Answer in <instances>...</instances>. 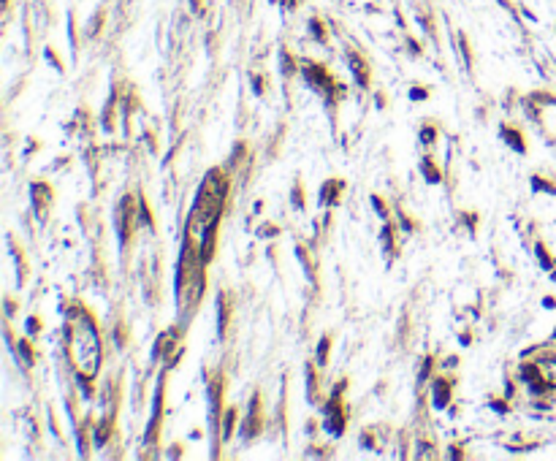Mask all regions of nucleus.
<instances>
[{
	"instance_id": "obj_7",
	"label": "nucleus",
	"mask_w": 556,
	"mask_h": 461,
	"mask_svg": "<svg viewBox=\"0 0 556 461\" xmlns=\"http://www.w3.org/2000/svg\"><path fill=\"white\" fill-rule=\"evenodd\" d=\"M502 138H505L513 149H521V152H524V138H521L518 133H513L510 128H502Z\"/></svg>"
},
{
	"instance_id": "obj_8",
	"label": "nucleus",
	"mask_w": 556,
	"mask_h": 461,
	"mask_svg": "<svg viewBox=\"0 0 556 461\" xmlns=\"http://www.w3.org/2000/svg\"><path fill=\"white\" fill-rule=\"evenodd\" d=\"M434 141H437V128H434V125H424V130H421V144H424V147H432Z\"/></svg>"
},
{
	"instance_id": "obj_5",
	"label": "nucleus",
	"mask_w": 556,
	"mask_h": 461,
	"mask_svg": "<svg viewBox=\"0 0 556 461\" xmlns=\"http://www.w3.org/2000/svg\"><path fill=\"white\" fill-rule=\"evenodd\" d=\"M339 193H342V182H339V179L326 182V184H323V190H320V204L334 206V204H337V198H339Z\"/></svg>"
},
{
	"instance_id": "obj_3",
	"label": "nucleus",
	"mask_w": 556,
	"mask_h": 461,
	"mask_svg": "<svg viewBox=\"0 0 556 461\" xmlns=\"http://www.w3.org/2000/svg\"><path fill=\"white\" fill-rule=\"evenodd\" d=\"M258 396L252 399V404H250V415H247V420H245V429H242V434L245 437H255L258 434V429H260V415H258Z\"/></svg>"
},
{
	"instance_id": "obj_11",
	"label": "nucleus",
	"mask_w": 556,
	"mask_h": 461,
	"mask_svg": "<svg viewBox=\"0 0 556 461\" xmlns=\"http://www.w3.org/2000/svg\"><path fill=\"white\" fill-rule=\"evenodd\" d=\"M19 355H25V364H33V353H30V345L22 339L19 342Z\"/></svg>"
},
{
	"instance_id": "obj_9",
	"label": "nucleus",
	"mask_w": 556,
	"mask_h": 461,
	"mask_svg": "<svg viewBox=\"0 0 556 461\" xmlns=\"http://www.w3.org/2000/svg\"><path fill=\"white\" fill-rule=\"evenodd\" d=\"M328 347H331V339L323 337L320 347H317V364H320V366H326V361H328Z\"/></svg>"
},
{
	"instance_id": "obj_10",
	"label": "nucleus",
	"mask_w": 556,
	"mask_h": 461,
	"mask_svg": "<svg viewBox=\"0 0 556 461\" xmlns=\"http://www.w3.org/2000/svg\"><path fill=\"white\" fill-rule=\"evenodd\" d=\"M234 420H236V410H228V415H225V420H223V426H225V429H223V437H225V440L234 434Z\"/></svg>"
},
{
	"instance_id": "obj_1",
	"label": "nucleus",
	"mask_w": 556,
	"mask_h": 461,
	"mask_svg": "<svg viewBox=\"0 0 556 461\" xmlns=\"http://www.w3.org/2000/svg\"><path fill=\"white\" fill-rule=\"evenodd\" d=\"M339 391H342V385H339ZM339 391L334 394V399L326 404V429L331 431L334 437L342 434L345 423H347V412L342 410V402H339Z\"/></svg>"
},
{
	"instance_id": "obj_4",
	"label": "nucleus",
	"mask_w": 556,
	"mask_h": 461,
	"mask_svg": "<svg viewBox=\"0 0 556 461\" xmlns=\"http://www.w3.org/2000/svg\"><path fill=\"white\" fill-rule=\"evenodd\" d=\"M347 62H350V71H353V76L358 79V84H361V87H369V68L364 65L361 57L350 55V57H347Z\"/></svg>"
},
{
	"instance_id": "obj_14",
	"label": "nucleus",
	"mask_w": 556,
	"mask_h": 461,
	"mask_svg": "<svg viewBox=\"0 0 556 461\" xmlns=\"http://www.w3.org/2000/svg\"><path fill=\"white\" fill-rule=\"evenodd\" d=\"M27 331L36 334V331H38V320H27Z\"/></svg>"
},
{
	"instance_id": "obj_6",
	"label": "nucleus",
	"mask_w": 556,
	"mask_h": 461,
	"mask_svg": "<svg viewBox=\"0 0 556 461\" xmlns=\"http://www.w3.org/2000/svg\"><path fill=\"white\" fill-rule=\"evenodd\" d=\"M421 169H424V176H426V182H439V169H437V163H434L432 158H426Z\"/></svg>"
},
{
	"instance_id": "obj_12",
	"label": "nucleus",
	"mask_w": 556,
	"mask_h": 461,
	"mask_svg": "<svg viewBox=\"0 0 556 461\" xmlns=\"http://www.w3.org/2000/svg\"><path fill=\"white\" fill-rule=\"evenodd\" d=\"M293 204L299 206V209H304V195H301V184L293 187Z\"/></svg>"
},
{
	"instance_id": "obj_2",
	"label": "nucleus",
	"mask_w": 556,
	"mask_h": 461,
	"mask_svg": "<svg viewBox=\"0 0 556 461\" xmlns=\"http://www.w3.org/2000/svg\"><path fill=\"white\" fill-rule=\"evenodd\" d=\"M432 402H434V407H439V410L450 402V383H448V380H434Z\"/></svg>"
},
{
	"instance_id": "obj_13",
	"label": "nucleus",
	"mask_w": 556,
	"mask_h": 461,
	"mask_svg": "<svg viewBox=\"0 0 556 461\" xmlns=\"http://www.w3.org/2000/svg\"><path fill=\"white\" fill-rule=\"evenodd\" d=\"M410 98H426V90H421V87L410 90Z\"/></svg>"
}]
</instances>
